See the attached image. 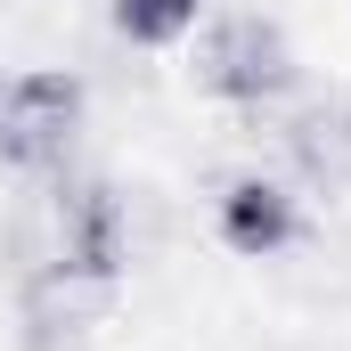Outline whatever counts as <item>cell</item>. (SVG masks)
Masks as SVG:
<instances>
[{"label":"cell","mask_w":351,"mask_h":351,"mask_svg":"<svg viewBox=\"0 0 351 351\" xmlns=\"http://www.w3.org/2000/svg\"><path fill=\"white\" fill-rule=\"evenodd\" d=\"M188 74H196L204 98H221V106H278V98H294V82H302L294 41L278 33V16H262V8L213 16L204 41H196V58H188Z\"/></svg>","instance_id":"cell-1"},{"label":"cell","mask_w":351,"mask_h":351,"mask_svg":"<svg viewBox=\"0 0 351 351\" xmlns=\"http://www.w3.org/2000/svg\"><path fill=\"white\" fill-rule=\"evenodd\" d=\"M82 139V74L66 66H25L0 82V164L16 172H66Z\"/></svg>","instance_id":"cell-2"},{"label":"cell","mask_w":351,"mask_h":351,"mask_svg":"<svg viewBox=\"0 0 351 351\" xmlns=\"http://www.w3.org/2000/svg\"><path fill=\"white\" fill-rule=\"evenodd\" d=\"M33 229H41V262H82V269H106V278H123V262H131V204L98 172H66L41 196Z\"/></svg>","instance_id":"cell-3"},{"label":"cell","mask_w":351,"mask_h":351,"mask_svg":"<svg viewBox=\"0 0 351 351\" xmlns=\"http://www.w3.org/2000/svg\"><path fill=\"white\" fill-rule=\"evenodd\" d=\"M123 278L106 269H82V262H33L16 278V327H25V351H74L114 311Z\"/></svg>","instance_id":"cell-4"},{"label":"cell","mask_w":351,"mask_h":351,"mask_svg":"<svg viewBox=\"0 0 351 351\" xmlns=\"http://www.w3.org/2000/svg\"><path fill=\"white\" fill-rule=\"evenodd\" d=\"M213 237L229 254H245V262H269V254H286L302 237V204H294V188L278 172H237L213 196Z\"/></svg>","instance_id":"cell-5"},{"label":"cell","mask_w":351,"mask_h":351,"mask_svg":"<svg viewBox=\"0 0 351 351\" xmlns=\"http://www.w3.org/2000/svg\"><path fill=\"white\" fill-rule=\"evenodd\" d=\"M286 164L311 196H343L351 188V98H302L286 114Z\"/></svg>","instance_id":"cell-6"},{"label":"cell","mask_w":351,"mask_h":351,"mask_svg":"<svg viewBox=\"0 0 351 351\" xmlns=\"http://www.w3.org/2000/svg\"><path fill=\"white\" fill-rule=\"evenodd\" d=\"M196 16H204V0H114V33L139 41V49H172V41H188Z\"/></svg>","instance_id":"cell-7"}]
</instances>
